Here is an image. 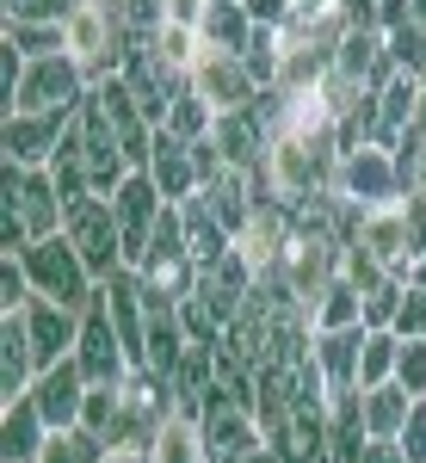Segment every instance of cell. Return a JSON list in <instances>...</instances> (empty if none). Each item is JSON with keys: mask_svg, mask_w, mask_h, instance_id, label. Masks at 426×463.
<instances>
[{"mask_svg": "<svg viewBox=\"0 0 426 463\" xmlns=\"http://www.w3.org/2000/svg\"><path fill=\"white\" fill-rule=\"evenodd\" d=\"M118 427H111V451H137V458H148V445H155V432H161V420L174 414V383L167 377H155V371H130L124 383H118Z\"/></svg>", "mask_w": 426, "mask_h": 463, "instance_id": "obj_1", "label": "cell"}, {"mask_svg": "<svg viewBox=\"0 0 426 463\" xmlns=\"http://www.w3.org/2000/svg\"><path fill=\"white\" fill-rule=\"evenodd\" d=\"M19 260H25V272H32L37 297H56V303H69V309H87V303L99 297V279H93V266L80 260V248H74L69 235H43V241H32Z\"/></svg>", "mask_w": 426, "mask_h": 463, "instance_id": "obj_2", "label": "cell"}, {"mask_svg": "<svg viewBox=\"0 0 426 463\" xmlns=\"http://www.w3.org/2000/svg\"><path fill=\"white\" fill-rule=\"evenodd\" d=\"M93 93L87 69L74 62L69 50L56 56H25V74L19 87L6 93V111H80V99Z\"/></svg>", "mask_w": 426, "mask_h": 463, "instance_id": "obj_3", "label": "cell"}, {"mask_svg": "<svg viewBox=\"0 0 426 463\" xmlns=\"http://www.w3.org/2000/svg\"><path fill=\"white\" fill-rule=\"evenodd\" d=\"M334 198H346L353 211H377V204L408 198V179H402L395 148H383V143L346 148V155H340V167H334Z\"/></svg>", "mask_w": 426, "mask_h": 463, "instance_id": "obj_4", "label": "cell"}, {"mask_svg": "<svg viewBox=\"0 0 426 463\" xmlns=\"http://www.w3.org/2000/svg\"><path fill=\"white\" fill-rule=\"evenodd\" d=\"M0 216H13V222H25V235L43 241V235H62V192H56V174L50 167H19V161H6V179H0Z\"/></svg>", "mask_w": 426, "mask_h": 463, "instance_id": "obj_5", "label": "cell"}, {"mask_svg": "<svg viewBox=\"0 0 426 463\" xmlns=\"http://www.w3.org/2000/svg\"><path fill=\"white\" fill-rule=\"evenodd\" d=\"M62 235L80 248V260L93 266V279H99V285H106L111 272H124V229H118L111 198H99V192L74 198L69 216H62Z\"/></svg>", "mask_w": 426, "mask_h": 463, "instance_id": "obj_6", "label": "cell"}, {"mask_svg": "<svg viewBox=\"0 0 426 463\" xmlns=\"http://www.w3.org/2000/svg\"><path fill=\"white\" fill-rule=\"evenodd\" d=\"M111 211H118V229H124V266H142V260H148V241H155V222H161V211H167L155 174L137 167V174L111 192Z\"/></svg>", "mask_w": 426, "mask_h": 463, "instance_id": "obj_7", "label": "cell"}, {"mask_svg": "<svg viewBox=\"0 0 426 463\" xmlns=\"http://www.w3.org/2000/svg\"><path fill=\"white\" fill-rule=\"evenodd\" d=\"M74 358H80V371H87V383H124L137 364L124 353V340H118V327H111L106 303L93 297L87 309H80V340H74Z\"/></svg>", "mask_w": 426, "mask_h": 463, "instance_id": "obj_8", "label": "cell"}, {"mask_svg": "<svg viewBox=\"0 0 426 463\" xmlns=\"http://www.w3.org/2000/svg\"><path fill=\"white\" fill-rule=\"evenodd\" d=\"M69 124H74V111H6V130H0L6 161H19V167H50L56 148L69 143Z\"/></svg>", "mask_w": 426, "mask_h": 463, "instance_id": "obj_9", "label": "cell"}, {"mask_svg": "<svg viewBox=\"0 0 426 463\" xmlns=\"http://www.w3.org/2000/svg\"><path fill=\"white\" fill-rule=\"evenodd\" d=\"M87 371H80V358H56V364H43L37 371V383H32V402H37V414L50 420V432H62V427H80V408H87Z\"/></svg>", "mask_w": 426, "mask_h": 463, "instance_id": "obj_10", "label": "cell"}, {"mask_svg": "<svg viewBox=\"0 0 426 463\" xmlns=\"http://www.w3.org/2000/svg\"><path fill=\"white\" fill-rule=\"evenodd\" d=\"M192 87L211 99V111H248L253 99H260V80H253L248 62L229 56V50H204L198 69H192Z\"/></svg>", "mask_w": 426, "mask_h": 463, "instance_id": "obj_11", "label": "cell"}, {"mask_svg": "<svg viewBox=\"0 0 426 463\" xmlns=\"http://www.w3.org/2000/svg\"><path fill=\"white\" fill-rule=\"evenodd\" d=\"M19 316H25V334H32V346H37V364H56V358L74 353V340H80V309L56 303V297H32Z\"/></svg>", "mask_w": 426, "mask_h": 463, "instance_id": "obj_12", "label": "cell"}, {"mask_svg": "<svg viewBox=\"0 0 426 463\" xmlns=\"http://www.w3.org/2000/svg\"><path fill=\"white\" fill-rule=\"evenodd\" d=\"M211 143L222 148V161L229 167H241V174H260L266 167V148H272V137H266V124L248 111H216V124H211Z\"/></svg>", "mask_w": 426, "mask_h": 463, "instance_id": "obj_13", "label": "cell"}, {"mask_svg": "<svg viewBox=\"0 0 426 463\" xmlns=\"http://www.w3.org/2000/svg\"><path fill=\"white\" fill-rule=\"evenodd\" d=\"M253 285H260V279H253V266H248L235 248L222 253L216 266H204V272H198V297H204V303H211L222 321H235V316L253 303Z\"/></svg>", "mask_w": 426, "mask_h": 463, "instance_id": "obj_14", "label": "cell"}, {"mask_svg": "<svg viewBox=\"0 0 426 463\" xmlns=\"http://www.w3.org/2000/svg\"><path fill=\"white\" fill-rule=\"evenodd\" d=\"M421 87H426V74H408V69H395L390 80L377 87V143H383V148L408 143L414 111H421Z\"/></svg>", "mask_w": 426, "mask_h": 463, "instance_id": "obj_15", "label": "cell"}, {"mask_svg": "<svg viewBox=\"0 0 426 463\" xmlns=\"http://www.w3.org/2000/svg\"><path fill=\"white\" fill-rule=\"evenodd\" d=\"M37 346L32 334H25V316L13 309V316H0V402H19V395H32L37 383Z\"/></svg>", "mask_w": 426, "mask_h": 463, "instance_id": "obj_16", "label": "cell"}, {"mask_svg": "<svg viewBox=\"0 0 426 463\" xmlns=\"http://www.w3.org/2000/svg\"><path fill=\"white\" fill-rule=\"evenodd\" d=\"M148 174L161 185L167 204H185L198 192V161H192V143L174 137V130H155V155H148Z\"/></svg>", "mask_w": 426, "mask_h": 463, "instance_id": "obj_17", "label": "cell"}, {"mask_svg": "<svg viewBox=\"0 0 426 463\" xmlns=\"http://www.w3.org/2000/svg\"><path fill=\"white\" fill-rule=\"evenodd\" d=\"M43 439H50V420L37 414L32 395L0 402V463H37Z\"/></svg>", "mask_w": 426, "mask_h": 463, "instance_id": "obj_18", "label": "cell"}, {"mask_svg": "<svg viewBox=\"0 0 426 463\" xmlns=\"http://www.w3.org/2000/svg\"><path fill=\"white\" fill-rule=\"evenodd\" d=\"M358 353H364V327H327V334H316V364L327 377V395L358 390Z\"/></svg>", "mask_w": 426, "mask_h": 463, "instance_id": "obj_19", "label": "cell"}, {"mask_svg": "<svg viewBox=\"0 0 426 463\" xmlns=\"http://www.w3.org/2000/svg\"><path fill=\"white\" fill-rule=\"evenodd\" d=\"M185 346H192V340H185V327H179V309L174 303H155V309H148V340H142V371L174 377Z\"/></svg>", "mask_w": 426, "mask_h": 463, "instance_id": "obj_20", "label": "cell"}, {"mask_svg": "<svg viewBox=\"0 0 426 463\" xmlns=\"http://www.w3.org/2000/svg\"><path fill=\"white\" fill-rule=\"evenodd\" d=\"M148 463H204V427H198V414L174 408L161 420V432H155V445H148Z\"/></svg>", "mask_w": 426, "mask_h": 463, "instance_id": "obj_21", "label": "cell"}, {"mask_svg": "<svg viewBox=\"0 0 426 463\" xmlns=\"http://www.w3.org/2000/svg\"><path fill=\"white\" fill-rule=\"evenodd\" d=\"M198 37H204V50H229V56H241L248 37H253V13L241 6V0H211V13H204Z\"/></svg>", "mask_w": 426, "mask_h": 463, "instance_id": "obj_22", "label": "cell"}, {"mask_svg": "<svg viewBox=\"0 0 426 463\" xmlns=\"http://www.w3.org/2000/svg\"><path fill=\"white\" fill-rule=\"evenodd\" d=\"M358 408H364V427H371V439H395L402 432V420H408V408H414V395L402 390V383H371V390H358Z\"/></svg>", "mask_w": 426, "mask_h": 463, "instance_id": "obj_23", "label": "cell"}, {"mask_svg": "<svg viewBox=\"0 0 426 463\" xmlns=\"http://www.w3.org/2000/svg\"><path fill=\"white\" fill-rule=\"evenodd\" d=\"M309 327L316 334H327V327H364V290L340 272L334 285L316 297V309H309Z\"/></svg>", "mask_w": 426, "mask_h": 463, "instance_id": "obj_24", "label": "cell"}, {"mask_svg": "<svg viewBox=\"0 0 426 463\" xmlns=\"http://www.w3.org/2000/svg\"><path fill=\"white\" fill-rule=\"evenodd\" d=\"M211 124H216V111L211 99L192 87V74L174 87V99H167V118H161V130H174V137H185V143H198V137H211Z\"/></svg>", "mask_w": 426, "mask_h": 463, "instance_id": "obj_25", "label": "cell"}, {"mask_svg": "<svg viewBox=\"0 0 426 463\" xmlns=\"http://www.w3.org/2000/svg\"><path fill=\"white\" fill-rule=\"evenodd\" d=\"M395 364H402V334H395V327H364V353H358V390L390 383Z\"/></svg>", "mask_w": 426, "mask_h": 463, "instance_id": "obj_26", "label": "cell"}, {"mask_svg": "<svg viewBox=\"0 0 426 463\" xmlns=\"http://www.w3.org/2000/svg\"><path fill=\"white\" fill-rule=\"evenodd\" d=\"M106 458H111V445L99 439V432H87V427L50 432L43 451H37V463H106Z\"/></svg>", "mask_w": 426, "mask_h": 463, "instance_id": "obj_27", "label": "cell"}, {"mask_svg": "<svg viewBox=\"0 0 426 463\" xmlns=\"http://www.w3.org/2000/svg\"><path fill=\"white\" fill-rule=\"evenodd\" d=\"M148 43H155V56H161L174 74H192V69H198V56H204L198 25H155V32H148Z\"/></svg>", "mask_w": 426, "mask_h": 463, "instance_id": "obj_28", "label": "cell"}, {"mask_svg": "<svg viewBox=\"0 0 426 463\" xmlns=\"http://www.w3.org/2000/svg\"><path fill=\"white\" fill-rule=\"evenodd\" d=\"M6 43L25 50V56H56V50H69L62 25H32V19H6Z\"/></svg>", "mask_w": 426, "mask_h": 463, "instance_id": "obj_29", "label": "cell"}, {"mask_svg": "<svg viewBox=\"0 0 426 463\" xmlns=\"http://www.w3.org/2000/svg\"><path fill=\"white\" fill-rule=\"evenodd\" d=\"M118 402H124L118 383H93V390H87V408H80V427L99 432L106 445H111V427H118Z\"/></svg>", "mask_w": 426, "mask_h": 463, "instance_id": "obj_30", "label": "cell"}, {"mask_svg": "<svg viewBox=\"0 0 426 463\" xmlns=\"http://www.w3.org/2000/svg\"><path fill=\"white\" fill-rule=\"evenodd\" d=\"M402 290H408V279H402V272H390L383 285L364 290V327H390L395 309H402Z\"/></svg>", "mask_w": 426, "mask_h": 463, "instance_id": "obj_31", "label": "cell"}, {"mask_svg": "<svg viewBox=\"0 0 426 463\" xmlns=\"http://www.w3.org/2000/svg\"><path fill=\"white\" fill-rule=\"evenodd\" d=\"M390 37V62L395 69H408V74H426V25H395Z\"/></svg>", "mask_w": 426, "mask_h": 463, "instance_id": "obj_32", "label": "cell"}, {"mask_svg": "<svg viewBox=\"0 0 426 463\" xmlns=\"http://www.w3.org/2000/svg\"><path fill=\"white\" fill-rule=\"evenodd\" d=\"M390 327L402 334V340H426V290H421V285L402 290V309H395Z\"/></svg>", "mask_w": 426, "mask_h": 463, "instance_id": "obj_33", "label": "cell"}, {"mask_svg": "<svg viewBox=\"0 0 426 463\" xmlns=\"http://www.w3.org/2000/svg\"><path fill=\"white\" fill-rule=\"evenodd\" d=\"M395 445H402L408 463H426V395H414V408H408V420L395 432Z\"/></svg>", "mask_w": 426, "mask_h": 463, "instance_id": "obj_34", "label": "cell"}, {"mask_svg": "<svg viewBox=\"0 0 426 463\" xmlns=\"http://www.w3.org/2000/svg\"><path fill=\"white\" fill-rule=\"evenodd\" d=\"M74 0H6V19H32V25H62Z\"/></svg>", "mask_w": 426, "mask_h": 463, "instance_id": "obj_35", "label": "cell"}, {"mask_svg": "<svg viewBox=\"0 0 426 463\" xmlns=\"http://www.w3.org/2000/svg\"><path fill=\"white\" fill-rule=\"evenodd\" d=\"M395 383L408 395H426V340H402V364H395Z\"/></svg>", "mask_w": 426, "mask_h": 463, "instance_id": "obj_36", "label": "cell"}, {"mask_svg": "<svg viewBox=\"0 0 426 463\" xmlns=\"http://www.w3.org/2000/svg\"><path fill=\"white\" fill-rule=\"evenodd\" d=\"M395 161H402V179H408V192H414V198H426V143H414V137H408V143L395 148Z\"/></svg>", "mask_w": 426, "mask_h": 463, "instance_id": "obj_37", "label": "cell"}, {"mask_svg": "<svg viewBox=\"0 0 426 463\" xmlns=\"http://www.w3.org/2000/svg\"><path fill=\"white\" fill-rule=\"evenodd\" d=\"M253 13V25H290V13H297V0H241Z\"/></svg>", "mask_w": 426, "mask_h": 463, "instance_id": "obj_38", "label": "cell"}, {"mask_svg": "<svg viewBox=\"0 0 426 463\" xmlns=\"http://www.w3.org/2000/svg\"><path fill=\"white\" fill-rule=\"evenodd\" d=\"M161 13H167V25H204L211 0H161Z\"/></svg>", "mask_w": 426, "mask_h": 463, "instance_id": "obj_39", "label": "cell"}, {"mask_svg": "<svg viewBox=\"0 0 426 463\" xmlns=\"http://www.w3.org/2000/svg\"><path fill=\"white\" fill-rule=\"evenodd\" d=\"M340 0H297V13H334Z\"/></svg>", "mask_w": 426, "mask_h": 463, "instance_id": "obj_40", "label": "cell"}, {"mask_svg": "<svg viewBox=\"0 0 426 463\" xmlns=\"http://www.w3.org/2000/svg\"><path fill=\"white\" fill-rule=\"evenodd\" d=\"M408 6V25H426V0H402Z\"/></svg>", "mask_w": 426, "mask_h": 463, "instance_id": "obj_41", "label": "cell"}, {"mask_svg": "<svg viewBox=\"0 0 426 463\" xmlns=\"http://www.w3.org/2000/svg\"><path fill=\"white\" fill-rule=\"evenodd\" d=\"M408 285H421V290H426V253L414 260V266H408Z\"/></svg>", "mask_w": 426, "mask_h": 463, "instance_id": "obj_42", "label": "cell"}, {"mask_svg": "<svg viewBox=\"0 0 426 463\" xmlns=\"http://www.w3.org/2000/svg\"><path fill=\"white\" fill-rule=\"evenodd\" d=\"M106 463H148V458H137V451H111Z\"/></svg>", "mask_w": 426, "mask_h": 463, "instance_id": "obj_43", "label": "cell"}]
</instances>
